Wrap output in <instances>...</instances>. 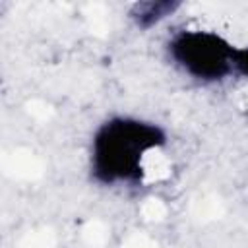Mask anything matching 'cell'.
<instances>
[{
  "label": "cell",
  "instance_id": "cell-1",
  "mask_svg": "<svg viewBox=\"0 0 248 248\" xmlns=\"http://www.w3.org/2000/svg\"><path fill=\"white\" fill-rule=\"evenodd\" d=\"M167 143L165 132L147 120L114 116L101 124L91 141V174L99 184H138L147 159Z\"/></svg>",
  "mask_w": 248,
  "mask_h": 248
},
{
  "label": "cell",
  "instance_id": "cell-2",
  "mask_svg": "<svg viewBox=\"0 0 248 248\" xmlns=\"http://www.w3.org/2000/svg\"><path fill=\"white\" fill-rule=\"evenodd\" d=\"M238 46L213 31L184 29L169 41L170 60L200 81H221L236 76Z\"/></svg>",
  "mask_w": 248,
  "mask_h": 248
},
{
  "label": "cell",
  "instance_id": "cell-3",
  "mask_svg": "<svg viewBox=\"0 0 248 248\" xmlns=\"http://www.w3.org/2000/svg\"><path fill=\"white\" fill-rule=\"evenodd\" d=\"M178 2H170V0H159V2H140L132 8L130 17L136 21V25L140 29H149L153 25H157L159 21L167 19L169 16H172L178 10Z\"/></svg>",
  "mask_w": 248,
  "mask_h": 248
}]
</instances>
